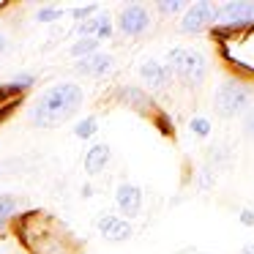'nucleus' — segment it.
<instances>
[{"instance_id":"1","label":"nucleus","mask_w":254,"mask_h":254,"mask_svg":"<svg viewBox=\"0 0 254 254\" xmlns=\"http://www.w3.org/2000/svg\"><path fill=\"white\" fill-rule=\"evenodd\" d=\"M79 104H82V88L74 82H58L41 93V99L30 107L28 118L30 123H36L41 128H52L61 126L68 118H74Z\"/></svg>"},{"instance_id":"2","label":"nucleus","mask_w":254,"mask_h":254,"mask_svg":"<svg viewBox=\"0 0 254 254\" xmlns=\"http://www.w3.org/2000/svg\"><path fill=\"white\" fill-rule=\"evenodd\" d=\"M213 107L216 115L235 118L252 107V90L246 85H241L238 79H224V82H219V88L213 93Z\"/></svg>"},{"instance_id":"3","label":"nucleus","mask_w":254,"mask_h":254,"mask_svg":"<svg viewBox=\"0 0 254 254\" xmlns=\"http://www.w3.org/2000/svg\"><path fill=\"white\" fill-rule=\"evenodd\" d=\"M167 68L170 74H178L181 79L191 85H202L205 74H208V61L199 55L197 50H186V47H175L167 55Z\"/></svg>"},{"instance_id":"4","label":"nucleus","mask_w":254,"mask_h":254,"mask_svg":"<svg viewBox=\"0 0 254 254\" xmlns=\"http://www.w3.org/2000/svg\"><path fill=\"white\" fill-rule=\"evenodd\" d=\"M219 22V6L216 3H194L189 6V11L183 14V22L181 28L186 33H202L205 28Z\"/></svg>"},{"instance_id":"5","label":"nucleus","mask_w":254,"mask_h":254,"mask_svg":"<svg viewBox=\"0 0 254 254\" xmlns=\"http://www.w3.org/2000/svg\"><path fill=\"white\" fill-rule=\"evenodd\" d=\"M118 28L126 36H142L150 28V14L145 6H126L118 14Z\"/></svg>"},{"instance_id":"6","label":"nucleus","mask_w":254,"mask_h":254,"mask_svg":"<svg viewBox=\"0 0 254 254\" xmlns=\"http://www.w3.org/2000/svg\"><path fill=\"white\" fill-rule=\"evenodd\" d=\"M219 22L232 25V28L254 22V3L252 0H230V3L219 6Z\"/></svg>"},{"instance_id":"7","label":"nucleus","mask_w":254,"mask_h":254,"mask_svg":"<svg viewBox=\"0 0 254 254\" xmlns=\"http://www.w3.org/2000/svg\"><path fill=\"white\" fill-rule=\"evenodd\" d=\"M115 202L123 210V216H128V219L139 216V210H142V189L134 186V183H121L115 189Z\"/></svg>"},{"instance_id":"8","label":"nucleus","mask_w":254,"mask_h":254,"mask_svg":"<svg viewBox=\"0 0 254 254\" xmlns=\"http://www.w3.org/2000/svg\"><path fill=\"white\" fill-rule=\"evenodd\" d=\"M99 232L110 243H123V241H128V238H131L134 230H131V224H128L123 216L107 213V216H101V219H99Z\"/></svg>"},{"instance_id":"9","label":"nucleus","mask_w":254,"mask_h":254,"mask_svg":"<svg viewBox=\"0 0 254 254\" xmlns=\"http://www.w3.org/2000/svg\"><path fill=\"white\" fill-rule=\"evenodd\" d=\"M112 66H115V61L107 52H96V55H88L82 61H77V71L88 74V77H104V74L112 71Z\"/></svg>"},{"instance_id":"10","label":"nucleus","mask_w":254,"mask_h":254,"mask_svg":"<svg viewBox=\"0 0 254 254\" xmlns=\"http://www.w3.org/2000/svg\"><path fill=\"white\" fill-rule=\"evenodd\" d=\"M139 77L145 79L148 88L159 90V88H164V85H167V79H170L172 74H170V68H167L161 61H153V58H150V61H145L142 66H139Z\"/></svg>"},{"instance_id":"11","label":"nucleus","mask_w":254,"mask_h":254,"mask_svg":"<svg viewBox=\"0 0 254 254\" xmlns=\"http://www.w3.org/2000/svg\"><path fill=\"white\" fill-rule=\"evenodd\" d=\"M79 36L82 39H110L112 36V19L107 17V14H96V17L85 19L82 25H79Z\"/></svg>"},{"instance_id":"12","label":"nucleus","mask_w":254,"mask_h":254,"mask_svg":"<svg viewBox=\"0 0 254 254\" xmlns=\"http://www.w3.org/2000/svg\"><path fill=\"white\" fill-rule=\"evenodd\" d=\"M110 156H112V150L107 142L90 145V150L85 153V172H88V175H99V172L110 164Z\"/></svg>"},{"instance_id":"13","label":"nucleus","mask_w":254,"mask_h":254,"mask_svg":"<svg viewBox=\"0 0 254 254\" xmlns=\"http://www.w3.org/2000/svg\"><path fill=\"white\" fill-rule=\"evenodd\" d=\"M121 96L134 107V110H139V112H148V110H150V99H148V96H145L139 88H123Z\"/></svg>"},{"instance_id":"14","label":"nucleus","mask_w":254,"mask_h":254,"mask_svg":"<svg viewBox=\"0 0 254 254\" xmlns=\"http://www.w3.org/2000/svg\"><path fill=\"white\" fill-rule=\"evenodd\" d=\"M96 52H99V41L96 39H79L77 44L71 47V58H79V61L88 58V55H96Z\"/></svg>"},{"instance_id":"15","label":"nucleus","mask_w":254,"mask_h":254,"mask_svg":"<svg viewBox=\"0 0 254 254\" xmlns=\"http://www.w3.org/2000/svg\"><path fill=\"white\" fill-rule=\"evenodd\" d=\"M14 208H17V199L11 194H0V227L14 216Z\"/></svg>"},{"instance_id":"16","label":"nucleus","mask_w":254,"mask_h":254,"mask_svg":"<svg viewBox=\"0 0 254 254\" xmlns=\"http://www.w3.org/2000/svg\"><path fill=\"white\" fill-rule=\"evenodd\" d=\"M74 134L82 137V139L93 137V134H96V118H85V121H79L77 126H74Z\"/></svg>"},{"instance_id":"17","label":"nucleus","mask_w":254,"mask_h":254,"mask_svg":"<svg viewBox=\"0 0 254 254\" xmlns=\"http://www.w3.org/2000/svg\"><path fill=\"white\" fill-rule=\"evenodd\" d=\"M189 128H191V131L197 134L199 139L210 137V121H208V118H191V123H189Z\"/></svg>"},{"instance_id":"18","label":"nucleus","mask_w":254,"mask_h":254,"mask_svg":"<svg viewBox=\"0 0 254 254\" xmlns=\"http://www.w3.org/2000/svg\"><path fill=\"white\" fill-rule=\"evenodd\" d=\"M61 8L50 6V8H41L39 14H36V22H55V19H61Z\"/></svg>"},{"instance_id":"19","label":"nucleus","mask_w":254,"mask_h":254,"mask_svg":"<svg viewBox=\"0 0 254 254\" xmlns=\"http://www.w3.org/2000/svg\"><path fill=\"white\" fill-rule=\"evenodd\" d=\"M156 8H159L161 14H172V11H181L183 3H181V0H159V3H156Z\"/></svg>"},{"instance_id":"20","label":"nucleus","mask_w":254,"mask_h":254,"mask_svg":"<svg viewBox=\"0 0 254 254\" xmlns=\"http://www.w3.org/2000/svg\"><path fill=\"white\" fill-rule=\"evenodd\" d=\"M30 85H33V77H30V74H19L8 88H11V90H25V88H30Z\"/></svg>"},{"instance_id":"21","label":"nucleus","mask_w":254,"mask_h":254,"mask_svg":"<svg viewBox=\"0 0 254 254\" xmlns=\"http://www.w3.org/2000/svg\"><path fill=\"white\" fill-rule=\"evenodd\" d=\"M243 134H246V137H254V107L246 110V118H243Z\"/></svg>"},{"instance_id":"22","label":"nucleus","mask_w":254,"mask_h":254,"mask_svg":"<svg viewBox=\"0 0 254 254\" xmlns=\"http://www.w3.org/2000/svg\"><path fill=\"white\" fill-rule=\"evenodd\" d=\"M96 11V3H88V6H82V8H74V19H90V14Z\"/></svg>"},{"instance_id":"23","label":"nucleus","mask_w":254,"mask_h":254,"mask_svg":"<svg viewBox=\"0 0 254 254\" xmlns=\"http://www.w3.org/2000/svg\"><path fill=\"white\" fill-rule=\"evenodd\" d=\"M241 224H246V227L254 224V210L252 208H243L241 210Z\"/></svg>"},{"instance_id":"24","label":"nucleus","mask_w":254,"mask_h":254,"mask_svg":"<svg viewBox=\"0 0 254 254\" xmlns=\"http://www.w3.org/2000/svg\"><path fill=\"white\" fill-rule=\"evenodd\" d=\"M241 254H254V243H243V246H241Z\"/></svg>"},{"instance_id":"25","label":"nucleus","mask_w":254,"mask_h":254,"mask_svg":"<svg viewBox=\"0 0 254 254\" xmlns=\"http://www.w3.org/2000/svg\"><path fill=\"white\" fill-rule=\"evenodd\" d=\"M6 50V36H0V52Z\"/></svg>"}]
</instances>
